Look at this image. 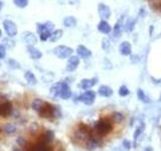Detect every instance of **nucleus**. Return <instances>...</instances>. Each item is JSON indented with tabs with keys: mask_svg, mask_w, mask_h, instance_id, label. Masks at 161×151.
I'll return each mask as SVG.
<instances>
[{
	"mask_svg": "<svg viewBox=\"0 0 161 151\" xmlns=\"http://www.w3.org/2000/svg\"><path fill=\"white\" fill-rule=\"evenodd\" d=\"M37 32L39 34V37L42 42L47 40L50 36V34L54 29V24L52 21H47L43 23H37L36 25Z\"/></svg>",
	"mask_w": 161,
	"mask_h": 151,
	"instance_id": "1",
	"label": "nucleus"
},
{
	"mask_svg": "<svg viewBox=\"0 0 161 151\" xmlns=\"http://www.w3.org/2000/svg\"><path fill=\"white\" fill-rule=\"evenodd\" d=\"M95 129L98 132V134L101 136L108 135L113 129V123H112V121L108 118L100 119L98 122L96 123Z\"/></svg>",
	"mask_w": 161,
	"mask_h": 151,
	"instance_id": "2",
	"label": "nucleus"
},
{
	"mask_svg": "<svg viewBox=\"0 0 161 151\" xmlns=\"http://www.w3.org/2000/svg\"><path fill=\"white\" fill-rule=\"evenodd\" d=\"M58 109L53 106L52 104L44 102L43 106L38 111V114L40 117L45 118V119H50V118H53V117H58Z\"/></svg>",
	"mask_w": 161,
	"mask_h": 151,
	"instance_id": "3",
	"label": "nucleus"
},
{
	"mask_svg": "<svg viewBox=\"0 0 161 151\" xmlns=\"http://www.w3.org/2000/svg\"><path fill=\"white\" fill-rule=\"evenodd\" d=\"M74 50L73 48H70L69 47H67V45H58L54 49H53V53L55 54V57H58V59H68L69 57L73 55Z\"/></svg>",
	"mask_w": 161,
	"mask_h": 151,
	"instance_id": "4",
	"label": "nucleus"
},
{
	"mask_svg": "<svg viewBox=\"0 0 161 151\" xmlns=\"http://www.w3.org/2000/svg\"><path fill=\"white\" fill-rule=\"evenodd\" d=\"M79 101H80V102H83L85 105L87 106H90L92 105L95 100H96V93L94 92V91H86L85 93H83L82 95H80V97L78 98Z\"/></svg>",
	"mask_w": 161,
	"mask_h": 151,
	"instance_id": "5",
	"label": "nucleus"
},
{
	"mask_svg": "<svg viewBox=\"0 0 161 151\" xmlns=\"http://www.w3.org/2000/svg\"><path fill=\"white\" fill-rule=\"evenodd\" d=\"M3 27L5 29V32L7 33L8 36H15L17 34V26L12 20L6 19L3 21Z\"/></svg>",
	"mask_w": 161,
	"mask_h": 151,
	"instance_id": "6",
	"label": "nucleus"
},
{
	"mask_svg": "<svg viewBox=\"0 0 161 151\" xmlns=\"http://www.w3.org/2000/svg\"><path fill=\"white\" fill-rule=\"evenodd\" d=\"M98 13L103 20H108L111 17V9L107 4L99 3L98 4Z\"/></svg>",
	"mask_w": 161,
	"mask_h": 151,
	"instance_id": "7",
	"label": "nucleus"
},
{
	"mask_svg": "<svg viewBox=\"0 0 161 151\" xmlns=\"http://www.w3.org/2000/svg\"><path fill=\"white\" fill-rule=\"evenodd\" d=\"M80 64V57L78 55H72V57L69 58V60L67 63V67H65V70H68V72H75V70L78 69Z\"/></svg>",
	"mask_w": 161,
	"mask_h": 151,
	"instance_id": "8",
	"label": "nucleus"
},
{
	"mask_svg": "<svg viewBox=\"0 0 161 151\" xmlns=\"http://www.w3.org/2000/svg\"><path fill=\"white\" fill-rule=\"evenodd\" d=\"M12 112V104L9 101H4L0 103V116L2 117H8Z\"/></svg>",
	"mask_w": 161,
	"mask_h": 151,
	"instance_id": "9",
	"label": "nucleus"
},
{
	"mask_svg": "<svg viewBox=\"0 0 161 151\" xmlns=\"http://www.w3.org/2000/svg\"><path fill=\"white\" fill-rule=\"evenodd\" d=\"M124 16L122 15L119 19L118 21L116 22L115 26L113 28V36L114 37H120L121 35L123 33V27H124Z\"/></svg>",
	"mask_w": 161,
	"mask_h": 151,
	"instance_id": "10",
	"label": "nucleus"
},
{
	"mask_svg": "<svg viewBox=\"0 0 161 151\" xmlns=\"http://www.w3.org/2000/svg\"><path fill=\"white\" fill-rule=\"evenodd\" d=\"M77 53L80 58H82L84 59H90L92 57V52L86 47V45H83V44H80L78 45L77 48Z\"/></svg>",
	"mask_w": 161,
	"mask_h": 151,
	"instance_id": "11",
	"label": "nucleus"
},
{
	"mask_svg": "<svg viewBox=\"0 0 161 151\" xmlns=\"http://www.w3.org/2000/svg\"><path fill=\"white\" fill-rule=\"evenodd\" d=\"M72 91L69 89V86L67 83H62V88H60L59 98L62 100H69L72 97Z\"/></svg>",
	"mask_w": 161,
	"mask_h": 151,
	"instance_id": "12",
	"label": "nucleus"
},
{
	"mask_svg": "<svg viewBox=\"0 0 161 151\" xmlns=\"http://www.w3.org/2000/svg\"><path fill=\"white\" fill-rule=\"evenodd\" d=\"M97 28L99 31L103 34H109L111 31H112V27H111L110 23L107 21V20H103V19L98 23Z\"/></svg>",
	"mask_w": 161,
	"mask_h": 151,
	"instance_id": "13",
	"label": "nucleus"
},
{
	"mask_svg": "<svg viewBox=\"0 0 161 151\" xmlns=\"http://www.w3.org/2000/svg\"><path fill=\"white\" fill-rule=\"evenodd\" d=\"M97 81L98 79L97 78H92V79H83L82 81H80V87L86 90V91H88L89 89L91 88H93L94 86L97 84Z\"/></svg>",
	"mask_w": 161,
	"mask_h": 151,
	"instance_id": "14",
	"label": "nucleus"
},
{
	"mask_svg": "<svg viewBox=\"0 0 161 151\" xmlns=\"http://www.w3.org/2000/svg\"><path fill=\"white\" fill-rule=\"evenodd\" d=\"M22 39H23V42H26L28 45H34L37 42L36 36H35L32 32H29V31H25L22 34Z\"/></svg>",
	"mask_w": 161,
	"mask_h": 151,
	"instance_id": "15",
	"label": "nucleus"
},
{
	"mask_svg": "<svg viewBox=\"0 0 161 151\" xmlns=\"http://www.w3.org/2000/svg\"><path fill=\"white\" fill-rule=\"evenodd\" d=\"M119 52L122 55H130L132 53V45L128 42H123L119 45Z\"/></svg>",
	"mask_w": 161,
	"mask_h": 151,
	"instance_id": "16",
	"label": "nucleus"
},
{
	"mask_svg": "<svg viewBox=\"0 0 161 151\" xmlns=\"http://www.w3.org/2000/svg\"><path fill=\"white\" fill-rule=\"evenodd\" d=\"M98 94H99V96H101V97L109 98L113 95V90L111 89V87H109V86L102 85L98 90Z\"/></svg>",
	"mask_w": 161,
	"mask_h": 151,
	"instance_id": "17",
	"label": "nucleus"
},
{
	"mask_svg": "<svg viewBox=\"0 0 161 151\" xmlns=\"http://www.w3.org/2000/svg\"><path fill=\"white\" fill-rule=\"evenodd\" d=\"M27 52L32 59H39L42 57V53L37 48H35L33 45H27Z\"/></svg>",
	"mask_w": 161,
	"mask_h": 151,
	"instance_id": "18",
	"label": "nucleus"
},
{
	"mask_svg": "<svg viewBox=\"0 0 161 151\" xmlns=\"http://www.w3.org/2000/svg\"><path fill=\"white\" fill-rule=\"evenodd\" d=\"M54 138V133H53V131L52 130H47V131H45V132L43 133V135L42 136V141L44 143H47L49 144L53 140Z\"/></svg>",
	"mask_w": 161,
	"mask_h": 151,
	"instance_id": "19",
	"label": "nucleus"
},
{
	"mask_svg": "<svg viewBox=\"0 0 161 151\" xmlns=\"http://www.w3.org/2000/svg\"><path fill=\"white\" fill-rule=\"evenodd\" d=\"M24 78L25 80H26V82L31 85V86H34L37 84V80L36 78H35V76L32 72H30V70H27V72H25L24 74Z\"/></svg>",
	"mask_w": 161,
	"mask_h": 151,
	"instance_id": "20",
	"label": "nucleus"
},
{
	"mask_svg": "<svg viewBox=\"0 0 161 151\" xmlns=\"http://www.w3.org/2000/svg\"><path fill=\"white\" fill-rule=\"evenodd\" d=\"M64 25L65 27H75V25H77V19H75L74 16H67V17H64Z\"/></svg>",
	"mask_w": 161,
	"mask_h": 151,
	"instance_id": "21",
	"label": "nucleus"
},
{
	"mask_svg": "<svg viewBox=\"0 0 161 151\" xmlns=\"http://www.w3.org/2000/svg\"><path fill=\"white\" fill-rule=\"evenodd\" d=\"M86 149L88 151H94L98 148V142L95 138H90L87 142H86Z\"/></svg>",
	"mask_w": 161,
	"mask_h": 151,
	"instance_id": "22",
	"label": "nucleus"
},
{
	"mask_svg": "<svg viewBox=\"0 0 161 151\" xmlns=\"http://www.w3.org/2000/svg\"><path fill=\"white\" fill-rule=\"evenodd\" d=\"M60 88H62V83H58L53 85V87L50 88V95H52L53 98H59Z\"/></svg>",
	"mask_w": 161,
	"mask_h": 151,
	"instance_id": "23",
	"label": "nucleus"
},
{
	"mask_svg": "<svg viewBox=\"0 0 161 151\" xmlns=\"http://www.w3.org/2000/svg\"><path fill=\"white\" fill-rule=\"evenodd\" d=\"M137 97H138V99H139L140 101H142V102L145 103V104H149V103H151V100L149 99V97L144 93V91H143L142 89H140V88L137 90Z\"/></svg>",
	"mask_w": 161,
	"mask_h": 151,
	"instance_id": "24",
	"label": "nucleus"
},
{
	"mask_svg": "<svg viewBox=\"0 0 161 151\" xmlns=\"http://www.w3.org/2000/svg\"><path fill=\"white\" fill-rule=\"evenodd\" d=\"M144 128H145V124L143 122H141L140 125L136 128L135 132H134V144H136V142H137L138 138L140 137L141 134H142V132L144 131Z\"/></svg>",
	"mask_w": 161,
	"mask_h": 151,
	"instance_id": "25",
	"label": "nucleus"
},
{
	"mask_svg": "<svg viewBox=\"0 0 161 151\" xmlns=\"http://www.w3.org/2000/svg\"><path fill=\"white\" fill-rule=\"evenodd\" d=\"M62 36H63V29L53 30V31L52 32V34H50V36H49V40L52 42H57V40H58Z\"/></svg>",
	"mask_w": 161,
	"mask_h": 151,
	"instance_id": "26",
	"label": "nucleus"
},
{
	"mask_svg": "<svg viewBox=\"0 0 161 151\" xmlns=\"http://www.w3.org/2000/svg\"><path fill=\"white\" fill-rule=\"evenodd\" d=\"M135 24H136V19H134V18H129L127 20V22H126V24H125L126 31H127L128 33L132 32L134 27H135Z\"/></svg>",
	"mask_w": 161,
	"mask_h": 151,
	"instance_id": "27",
	"label": "nucleus"
},
{
	"mask_svg": "<svg viewBox=\"0 0 161 151\" xmlns=\"http://www.w3.org/2000/svg\"><path fill=\"white\" fill-rule=\"evenodd\" d=\"M43 104H44V101L40 100V99H35L33 101V103H32V109L34 111H36V112H38V111L42 109Z\"/></svg>",
	"mask_w": 161,
	"mask_h": 151,
	"instance_id": "28",
	"label": "nucleus"
},
{
	"mask_svg": "<svg viewBox=\"0 0 161 151\" xmlns=\"http://www.w3.org/2000/svg\"><path fill=\"white\" fill-rule=\"evenodd\" d=\"M3 131L7 134H13L16 132V127H15L13 124H6V125H4Z\"/></svg>",
	"mask_w": 161,
	"mask_h": 151,
	"instance_id": "29",
	"label": "nucleus"
},
{
	"mask_svg": "<svg viewBox=\"0 0 161 151\" xmlns=\"http://www.w3.org/2000/svg\"><path fill=\"white\" fill-rule=\"evenodd\" d=\"M112 120L115 123H121L124 120V115L120 112H114L112 114Z\"/></svg>",
	"mask_w": 161,
	"mask_h": 151,
	"instance_id": "30",
	"label": "nucleus"
},
{
	"mask_svg": "<svg viewBox=\"0 0 161 151\" xmlns=\"http://www.w3.org/2000/svg\"><path fill=\"white\" fill-rule=\"evenodd\" d=\"M102 48L104 52H109L111 48V42L110 39H108L107 37H104L102 40Z\"/></svg>",
	"mask_w": 161,
	"mask_h": 151,
	"instance_id": "31",
	"label": "nucleus"
},
{
	"mask_svg": "<svg viewBox=\"0 0 161 151\" xmlns=\"http://www.w3.org/2000/svg\"><path fill=\"white\" fill-rule=\"evenodd\" d=\"M119 95L121 96V97H126V96H128L129 94H130V92H129V90H128V88L126 87V86H121L120 87V89H119Z\"/></svg>",
	"mask_w": 161,
	"mask_h": 151,
	"instance_id": "32",
	"label": "nucleus"
},
{
	"mask_svg": "<svg viewBox=\"0 0 161 151\" xmlns=\"http://www.w3.org/2000/svg\"><path fill=\"white\" fill-rule=\"evenodd\" d=\"M13 2L16 6H18L20 8H24V7L27 6L28 0H13Z\"/></svg>",
	"mask_w": 161,
	"mask_h": 151,
	"instance_id": "33",
	"label": "nucleus"
},
{
	"mask_svg": "<svg viewBox=\"0 0 161 151\" xmlns=\"http://www.w3.org/2000/svg\"><path fill=\"white\" fill-rule=\"evenodd\" d=\"M8 64H9L12 69H20V64H19V63L16 62L15 59H9V60H8Z\"/></svg>",
	"mask_w": 161,
	"mask_h": 151,
	"instance_id": "34",
	"label": "nucleus"
},
{
	"mask_svg": "<svg viewBox=\"0 0 161 151\" xmlns=\"http://www.w3.org/2000/svg\"><path fill=\"white\" fill-rule=\"evenodd\" d=\"M6 55V48L3 44H0V59H2Z\"/></svg>",
	"mask_w": 161,
	"mask_h": 151,
	"instance_id": "35",
	"label": "nucleus"
},
{
	"mask_svg": "<svg viewBox=\"0 0 161 151\" xmlns=\"http://www.w3.org/2000/svg\"><path fill=\"white\" fill-rule=\"evenodd\" d=\"M3 43L8 45V48H11V47H13V45H14V42H13V40L12 39H7V38H5L3 40Z\"/></svg>",
	"mask_w": 161,
	"mask_h": 151,
	"instance_id": "36",
	"label": "nucleus"
},
{
	"mask_svg": "<svg viewBox=\"0 0 161 151\" xmlns=\"http://www.w3.org/2000/svg\"><path fill=\"white\" fill-rule=\"evenodd\" d=\"M123 146H124V147L126 148V149H127V150H129L130 148H131V143L129 142V141L128 140H123Z\"/></svg>",
	"mask_w": 161,
	"mask_h": 151,
	"instance_id": "37",
	"label": "nucleus"
},
{
	"mask_svg": "<svg viewBox=\"0 0 161 151\" xmlns=\"http://www.w3.org/2000/svg\"><path fill=\"white\" fill-rule=\"evenodd\" d=\"M151 80H152V82L156 85H161V79L160 80H155L154 78H151Z\"/></svg>",
	"mask_w": 161,
	"mask_h": 151,
	"instance_id": "38",
	"label": "nucleus"
},
{
	"mask_svg": "<svg viewBox=\"0 0 161 151\" xmlns=\"http://www.w3.org/2000/svg\"><path fill=\"white\" fill-rule=\"evenodd\" d=\"M143 151H153L152 147H146Z\"/></svg>",
	"mask_w": 161,
	"mask_h": 151,
	"instance_id": "39",
	"label": "nucleus"
},
{
	"mask_svg": "<svg viewBox=\"0 0 161 151\" xmlns=\"http://www.w3.org/2000/svg\"><path fill=\"white\" fill-rule=\"evenodd\" d=\"M2 6H3V3H2V1H0V11H1Z\"/></svg>",
	"mask_w": 161,
	"mask_h": 151,
	"instance_id": "40",
	"label": "nucleus"
},
{
	"mask_svg": "<svg viewBox=\"0 0 161 151\" xmlns=\"http://www.w3.org/2000/svg\"><path fill=\"white\" fill-rule=\"evenodd\" d=\"M13 151H20V150H19V149H17V148H14V149H13Z\"/></svg>",
	"mask_w": 161,
	"mask_h": 151,
	"instance_id": "41",
	"label": "nucleus"
},
{
	"mask_svg": "<svg viewBox=\"0 0 161 151\" xmlns=\"http://www.w3.org/2000/svg\"><path fill=\"white\" fill-rule=\"evenodd\" d=\"M1 35H2V31H1V29H0V37H1Z\"/></svg>",
	"mask_w": 161,
	"mask_h": 151,
	"instance_id": "42",
	"label": "nucleus"
}]
</instances>
